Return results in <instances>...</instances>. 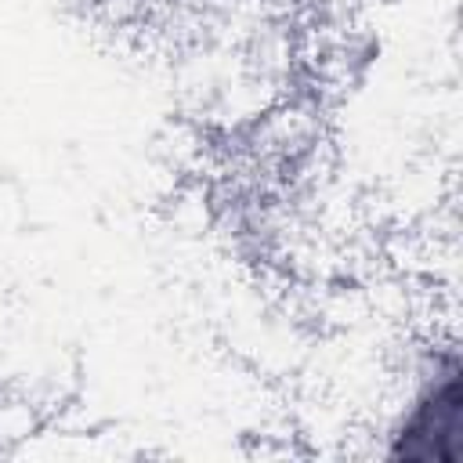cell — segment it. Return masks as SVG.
<instances>
[{"instance_id": "obj_1", "label": "cell", "mask_w": 463, "mask_h": 463, "mask_svg": "<svg viewBox=\"0 0 463 463\" xmlns=\"http://www.w3.org/2000/svg\"><path fill=\"white\" fill-rule=\"evenodd\" d=\"M459 354L441 347L423 373V383L402 409L387 456L409 463H452L459 456Z\"/></svg>"}]
</instances>
